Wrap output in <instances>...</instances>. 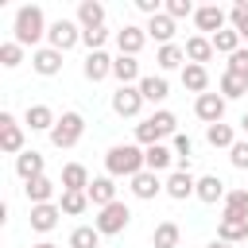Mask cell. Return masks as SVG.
Returning a JSON list of instances; mask_svg holds the SVG:
<instances>
[{"mask_svg":"<svg viewBox=\"0 0 248 248\" xmlns=\"http://www.w3.org/2000/svg\"><path fill=\"white\" fill-rule=\"evenodd\" d=\"M46 31H50V23H46L39 4H23L16 12V19H12V39L19 46H35L39 50V39H46Z\"/></svg>","mask_w":248,"mask_h":248,"instance_id":"1","label":"cell"},{"mask_svg":"<svg viewBox=\"0 0 248 248\" xmlns=\"http://www.w3.org/2000/svg\"><path fill=\"white\" fill-rule=\"evenodd\" d=\"M140 170H147L140 143H112L105 151V174H112V178H136Z\"/></svg>","mask_w":248,"mask_h":248,"instance_id":"2","label":"cell"},{"mask_svg":"<svg viewBox=\"0 0 248 248\" xmlns=\"http://www.w3.org/2000/svg\"><path fill=\"white\" fill-rule=\"evenodd\" d=\"M178 136V116L170 108H155L147 120L136 124V143L140 147H151V143H163V140H174Z\"/></svg>","mask_w":248,"mask_h":248,"instance_id":"3","label":"cell"},{"mask_svg":"<svg viewBox=\"0 0 248 248\" xmlns=\"http://www.w3.org/2000/svg\"><path fill=\"white\" fill-rule=\"evenodd\" d=\"M85 136V116L78 112V108H70V112H62L58 116V124L50 128V143L58 147V151H70V147H78V140Z\"/></svg>","mask_w":248,"mask_h":248,"instance_id":"4","label":"cell"},{"mask_svg":"<svg viewBox=\"0 0 248 248\" xmlns=\"http://www.w3.org/2000/svg\"><path fill=\"white\" fill-rule=\"evenodd\" d=\"M93 225H97L101 236H116V232H124V229L132 225V209H128V202H112V205L97 209Z\"/></svg>","mask_w":248,"mask_h":248,"instance_id":"5","label":"cell"},{"mask_svg":"<svg viewBox=\"0 0 248 248\" xmlns=\"http://www.w3.org/2000/svg\"><path fill=\"white\" fill-rule=\"evenodd\" d=\"M78 43H81V27H78V19H66V16H62V19L50 23V31H46V46H54V50L66 54V50H74Z\"/></svg>","mask_w":248,"mask_h":248,"instance_id":"6","label":"cell"},{"mask_svg":"<svg viewBox=\"0 0 248 248\" xmlns=\"http://www.w3.org/2000/svg\"><path fill=\"white\" fill-rule=\"evenodd\" d=\"M143 105H147V101H143L140 85H116V93H112V112H116V116L132 120V116H140Z\"/></svg>","mask_w":248,"mask_h":248,"instance_id":"7","label":"cell"},{"mask_svg":"<svg viewBox=\"0 0 248 248\" xmlns=\"http://www.w3.org/2000/svg\"><path fill=\"white\" fill-rule=\"evenodd\" d=\"M0 151L4 155H23V124L12 112H0Z\"/></svg>","mask_w":248,"mask_h":248,"instance_id":"8","label":"cell"},{"mask_svg":"<svg viewBox=\"0 0 248 248\" xmlns=\"http://www.w3.org/2000/svg\"><path fill=\"white\" fill-rule=\"evenodd\" d=\"M225 23H229V12L225 8H217V4H202L198 12H194V27H198V35H217V31H225Z\"/></svg>","mask_w":248,"mask_h":248,"instance_id":"9","label":"cell"},{"mask_svg":"<svg viewBox=\"0 0 248 248\" xmlns=\"http://www.w3.org/2000/svg\"><path fill=\"white\" fill-rule=\"evenodd\" d=\"M225 105H229V101H225L221 93H202V97H194V116H198L205 128H209V124H221V120H225Z\"/></svg>","mask_w":248,"mask_h":248,"instance_id":"10","label":"cell"},{"mask_svg":"<svg viewBox=\"0 0 248 248\" xmlns=\"http://www.w3.org/2000/svg\"><path fill=\"white\" fill-rule=\"evenodd\" d=\"M128 190H132V198L151 202V198L167 194V182H159V174H155V170H140L136 178H128Z\"/></svg>","mask_w":248,"mask_h":248,"instance_id":"11","label":"cell"},{"mask_svg":"<svg viewBox=\"0 0 248 248\" xmlns=\"http://www.w3.org/2000/svg\"><path fill=\"white\" fill-rule=\"evenodd\" d=\"M81 74H85V81H105L108 74H112V54L108 50H89L85 54V62H81Z\"/></svg>","mask_w":248,"mask_h":248,"instance_id":"12","label":"cell"},{"mask_svg":"<svg viewBox=\"0 0 248 248\" xmlns=\"http://www.w3.org/2000/svg\"><path fill=\"white\" fill-rule=\"evenodd\" d=\"M143 43H147V27H136V23H124L120 31H116V50L120 54H140L143 50Z\"/></svg>","mask_w":248,"mask_h":248,"instance_id":"13","label":"cell"},{"mask_svg":"<svg viewBox=\"0 0 248 248\" xmlns=\"http://www.w3.org/2000/svg\"><path fill=\"white\" fill-rule=\"evenodd\" d=\"M85 194H89V202H93L97 209H105V205L120 202V198H116V178H112V174H97V178L89 182V190H85Z\"/></svg>","mask_w":248,"mask_h":248,"instance_id":"14","label":"cell"},{"mask_svg":"<svg viewBox=\"0 0 248 248\" xmlns=\"http://www.w3.org/2000/svg\"><path fill=\"white\" fill-rule=\"evenodd\" d=\"M31 70L43 74V78H54V74L62 70V50H54V46H39V50H31Z\"/></svg>","mask_w":248,"mask_h":248,"instance_id":"15","label":"cell"},{"mask_svg":"<svg viewBox=\"0 0 248 248\" xmlns=\"http://www.w3.org/2000/svg\"><path fill=\"white\" fill-rule=\"evenodd\" d=\"M23 124H27L31 132H46V136H50V128L58 124V116H54V108H50V105H43V101H39V105H27Z\"/></svg>","mask_w":248,"mask_h":248,"instance_id":"16","label":"cell"},{"mask_svg":"<svg viewBox=\"0 0 248 248\" xmlns=\"http://www.w3.org/2000/svg\"><path fill=\"white\" fill-rule=\"evenodd\" d=\"M194 190H198V178L190 170H170L167 174V198L186 202V198H194Z\"/></svg>","mask_w":248,"mask_h":248,"instance_id":"17","label":"cell"},{"mask_svg":"<svg viewBox=\"0 0 248 248\" xmlns=\"http://www.w3.org/2000/svg\"><path fill=\"white\" fill-rule=\"evenodd\" d=\"M43 170H46V159H43L35 147H27L23 155H16V174H19L23 182H31V178H43Z\"/></svg>","mask_w":248,"mask_h":248,"instance_id":"18","label":"cell"},{"mask_svg":"<svg viewBox=\"0 0 248 248\" xmlns=\"http://www.w3.org/2000/svg\"><path fill=\"white\" fill-rule=\"evenodd\" d=\"M58 217H62L58 202H46V205H31V213H27V221H31V229H35V232H50V229L58 225Z\"/></svg>","mask_w":248,"mask_h":248,"instance_id":"19","label":"cell"},{"mask_svg":"<svg viewBox=\"0 0 248 248\" xmlns=\"http://www.w3.org/2000/svg\"><path fill=\"white\" fill-rule=\"evenodd\" d=\"M217 240H225V244H248V217H221Z\"/></svg>","mask_w":248,"mask_h":248,"instance_id":"20","label":"cell"},{"mask_svg":"<svg viewBox=\"0 0 248 248\" xmlns=\"http://www.w3.org/2000/svg\"><path fill=\"white\" fill-rule=\"evenodd\" d=\"M174 31H178V23H174L167 12H159V16H151V19H147V39H155L159 46L174 43Z\"/></svg>","mask_w":248,"mask_h":248,"instance_id":"21","label":"cell"},{"mask_svg":"<svg viewBox=\"0 0 248 248\" xmlns=\"http://www.w3.org/2000/svg\"><path fill=\"white\" fill-rule=\"evenodd\" d=\"M112 78H116L120 85H140V81H143L140 62H136L132 54H116V58H112Z\"/></svg>","mask_w":248,"mask_h":248,"instance_id":"22","label":"cell"},{"mask_svg":"<svg viewBox=\"0 0 248 248\" xmlns=\"http://www.w3.org/2000/svg\"><path fill=\"white\" fill-rule=\"evenodd\" d=\"M140 93H143V101H147V105H163V101L170 97V85H167V78H163V74H143Z\"/></svg>","mask_w":248,"mask_h":248,"instance_id":"23","label":"cell"},{"mask_svg":"<svg viewBox=\"0 0 248 248\" xmlns=\"http://www.w3.org/2000/svg\"><path fill=\"white\" fill-rule=\"evenodd\" d=\"M225 194H229V190H225V182H221L217 174H202V178H198V190H194V198H198V202L217 205V202H225Z\"/></svg>","mask_w":248,"mask_h":248,"instance_id":"24","label":"cell"},{"mask_svg":"<svg viewBox=\"0 0 248 248\" xmlns=\"http://www.w3.org/2000/svg\"><path fill=\"white\" fill-rule=\"evenodd\" d=\"M213 54H217V50H213V39H209V35H190V39H186V62L205 66Z\"/></svg>","mask_w":248,"mask_h":248,"instance_id":"25","label":"cell"},{"mask_svg":"<svg viewBox=\"0 0 248 248\" xmlns=\"http://www.w3.org/2000/svg\"><path fill=\"white\" fill-rule=\"evenodd\" d=\"M54 190H58V186H54V178H46V174L23 182V194H27L31 205H46V202H54Z\"/></svg>","mask_w":248,"mask_h":248,"instance_id":"26","label":"cell"},{"mask_svg":"<svg viewBox=\"0 0 248 248\" xmlns=\"http://www.w3.org/2000/svg\"><path fill=\"white\" fill-rule=\"evenodd\" d=\"M78 27H81V31L105 27V4H101V0H81V4H78Z\"/></svg>","mask_w":248,"mask_h":248,"instance_id":"27","label":"cell"},{"mask_svg":"<svg viewBox=\"0 0 248 248\" xmlns=\"http://www.w3.org/2000/svg\"><path fill=\"white\" fill-rule=\"evenodd\" d=\"M182 89H190V93H209V70L205 66H194V62H186L182 66Z\"/></svg>","mask_w":248,"mask_h":248,"instance_id":"28","label":"cell"},{"mask_svg":"<svg viewBox=\"0 0 248 248\" xmlns=\"http://www.w3.org/2000/svg\"><path fill=\"white\" fill-rule=\"evenodd\" d=\"M155 66H159V70H182V66H186V46H178V43L159 46V50H155Z\"/></svg>","mask_w":248,"mask_h":248,"instance_id":"29","label":"cell"},{"mask_svg":"<svg viewBox=\"0 0 248 248\" xmlns=\"http://www.w3.org/2000/svg\"><path fill=\"white\" fill-rule=\"evenodd\" d=\"M170 163H174V151H170L167 143H151V147H143V167H147V170L159 174V170H167Z\"/></svg>","mask_w":248,"mask_h":248,"instance_id":"30","label":"cell"},{"mask_svg":"<svg viewBox=\"0 0 248 248\" xmlns=\"http://www.w3.org/2000/svg\"><path fill=\"white\" fill-rule=\"evenodd\" d=\"M89 182H93V178H89L85 163H66V167H62V182H58L62 190H89Z\"/></svg>","mask_w":248,"mask_h":248,"instance_id":"31","label":"cell"},{"mask_svg":"<svg viewBox=\"0 0 248 248\" xmlns=\"http://www.w3.org/2000/svg\"><path fill=\"white\" fill-rule=\"evenodd\" d=\"M89 205H93V202H89L85 190H62V198H58V209H62L66 217H81Z\"/></svg>","mask_w":248,"mask_h":248,"instance_id":"32","label":"cell"},{"mask_svg":"<svg viewBox=\"0 0 248 248\" xmlns=\"http://www.w3.org/2000/svg\"><path fill=\"white\" fill-rule=\"evenodd\" d=\"M178 240H182V229L174 221H159L151 232V248H178Z\"/></svg>","mask_w":248,"mask_h":248,"instance_id":"33","label":"cell"},{"mask_svg":"<svg viewBox=\"0 0 248 248\" xmlns=\"http://www.w3.org/2000/svg\"><path fill=\"white\" fill-rule=\"evenodd\" d=\"M205 143L209 147H225V151H232V143H236V132H232V124H209L205 128Z\"/></svg>","mask_w":248,"mask_h":248,"instance_id":"34","label":"cell"},{"mask_svg":"<svg viewBox=\"0 0 248 248\" xmlns=\"http://www.w3.org/2000/svg\"><path fill=\"white\" fill-rule=\"evenodd\" d=\"M217 93L225 97V101H236V97H244L248 93V78H240V74H221V81H217Z\"/></svg>","mask_w":248,"mask_h":248,"instance_id":"35","label":"cell"},{"mask_svg":"<svg viewBox=\"0 0 248 248\" xmlns=\"http://www.w3.org/2000/svg\"><path fill=\"white\" fill-rule=\"evenodd\" d=\"M66 248H101V232H97V225H78V229L70 232Z\"/></svg>","mask_w":248,"mask_h":248,"instance_id":"36","label":"cell"},{"mask_svg":"<svg viewBox=\"0 0 248 248\" xmlns=\"http://www.w3.org/2000/svg\"><path fill=\"white\" fill-rule=\"evenodd\" d=\"M221 217H248V190H229L221 202Z\"/></svg>","mask_w":248,"mask_h":248,"instance_id":"37","label":"cell"},{"mask_svg":"<svg viewBox=\"0 0 248 248\" xmlns=\"http://www.w3.org/2000/svg\"><path fill=\"white\" fill-rule=\"evenodd\" d=\"M240 43H244V39H240V31H232V27H225V31H217V35H213V50H217V54H225V58H229V54H236V50H240Z\"/></svg>","mask_w":248,"mask_h":248,"instance_id":"38","label":"cell"},{"mask_svg":"<svg viewBox=\"0 0 248 248\" xmlns=\"http://www.w3.org/2000/svg\"><path fill=\"white\" fill-rule=\"evenodd\" d=\"M170 151H174V163H178V170H190V155H194V140H190L186 132H178V136L170 140Z\"/></svg>","mask_w":248,"mask_h":248,"instance_id":"39","label":"cell"},{"mask_svg":"<svg viewBox=\"0 0 248 248\" xmlns=\"http://www.w3.org/2000/svg\"><path fill=\"white\" fill-rule=\"evenodd\" d=\"M23 50H27V46H19L16 39L0 43V66H4V70H16V66L23 62Z\"/></svg>","mask_w":248,"mask_h":248,"instance_id":"40","label":"cell"},{"mask_svg":"<svg viewBox=\"0 0 248 248\" xmlns=\"http://www.w3.org/2000/svg\"><path fill=\"white\" fill-rule=\"evenodd\" d=\"M163 12H167L174 23H178V19H186V16L194 19V12H198V8H194L190 0H167V4H163Z\"/></svg>","mask_w":248,"mask_h":248,"instance_id":"41","label":"cell"},{"mask_svg":"<svg viewBox=\"0 0 248 248\" xmlns=\"http://www.w3.org/2000/svg\"><path fill=\"white\" fill-rule=\"evenodd\" d=\"M81 43H85L89 50H105V43H108V27H89V31H81Z\"/></svg>","mask_w":248,"mask_h":248,"instance_id":"42","label":"cell"},{"mask_svg":"<svg viewBox=\"0 0 248 248\" xmlns=\"http://www.w3.org/2000/svg\"><path fill=\"white\" fill-rule=\"evenodd\" d=\"M229 163H232L236 170H248V140H236V143H232V151H229Z\"/></svg>","mask_w":248,"mask_h":248,"instance_id":"43","label":"cell"},{"mask_svg":"<svg viewBox=\"0 0 248 248\" xmlns=\"http://www.w3.org/2000/svg\"><path fill=\"white\" fill-rule=\"evenodd\" d=\"M229 74H240V78H248V46H240L236 54H229V66H225Z\"/></svg>","mask_w":248,"mask_h":248,"instance_id":"44","label":"cell"},{"mask_svg":"<svg viewBox=\"0 0 248 248\" xmlns=\"http://www.w3.org/2000/svg\"><path fill=\"white\" fill-rule=\"evenodd\" d=\"M229 23H232V31L248 27V0H236V4H232V12H229Z\"/></svg>","mask_w":248,"mask_h":248,"instance_id":"45","label":"cell"},{"mask_svg":"<svg viewBox=\"0 0 248 248\" xmlns=\"http://www.w3.org/2000/svg\"><path fill=\"white\" fill-rule=\"evenodd\" d=\"M136 8H140V12H143V16H147V19H151V16H159V12H163V4H159V0H136Z\"/></svg>","mask_w":248,"mask_h":248,"instance_id":"46","label":"cell"},{"mask_svg":"<svg viewBox=\"0 0 248 248\" xmlns=\"http://www.w3.org/2000/svg\"><path fill=\"white\" fill-rule=\"evenodd\" d=\"M205 248H236V244H225V240H209Z\"/></svg>","mask_w":248,"mask_h":248,"instance_id":"47","label":"cell"},{"mask_svg":"<svg viewBox=\"0 0 248 248\" xmlns=\"http://www.w3.org/2000/svg\"><path fill=\"white\" fill-rule=\"evenodd\" d=\"M240 132H244V140H248V112L240 116Z\"/></svg>","mask_w":248,"mask_h":248,"instance_id":"48","label":"cell"},{"mask_svg":"<svg viewBox=\"0 0 248 248\" xmlns=\"http://www.w3.org/2000/svg\"><path fill=\"white\" fill-rule=\"evenodd\" d=\"M31 248H58L54 240H39V244H31Z\"/></svg>","mask_w":248,"mask_h":248,"instance_id":"49","label":"cell"},{"mask_svg":"<svg viewBox=\"0 0 248 248\" xmlns=\"http://www.w3.org/2000/svg\"><path fill=\"white\" fill-rule=\"evenodd\" d=\"M240 39H244V43H248V27H240Z\"/></svg>","mask_w":248,"mask_h":248,"instance_id":"50","label":"cell"},{"mask_svg":"<svg viewBox=\"0 0 248 248\" xmlns=\"http://www.w3.org/2000/svg\"><path fill=\"white\" fill-rule=\"evenodd\" d=\"M240 248H248V244H240Z\"/></svg>","mask_w":248,"mask_h":248,"instance_id":"51","label":"cell"}]
</instances>
